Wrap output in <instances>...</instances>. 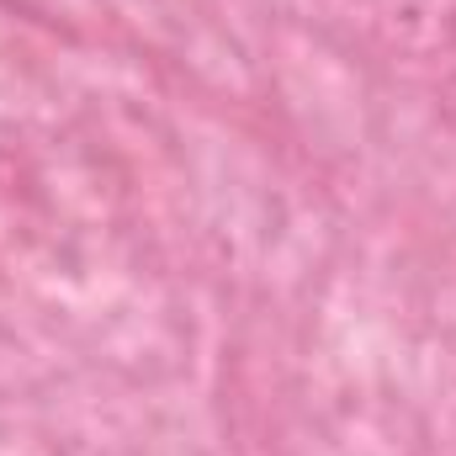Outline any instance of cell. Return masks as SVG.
Instances as JSON below:
<instances>
[]
</instances>
